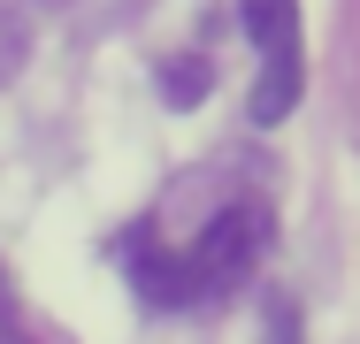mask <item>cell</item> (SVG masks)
Here are the masks:
<instances>
[{
    "label": "cell",
    "instance_id": "cell-1",
    "mask_svg": "<svg viewBox=\"0 0 360 344\" xmlns=\"http://www.w3.org/2000/svg\"><path fill=\"white\" fill-rule=\"evenodd\" d=\"M269 237H276L269 206H261V199H238V206H222L184 253L139 237L123 260H131V283H139L146 306H169V314H176V306H207V298H222V291H238L245 275L261 268Z\"/></svg>",
    "mask_w": 360,
    "mask_h": 344
},
{
    "label": "cell",
    "instance_id": "cell-2",
    "mask_svg": "<svg viewBox=\"0 0 360 344\" xmlns=\"http://www.w3.org/2000/svg\"><path fill=\"white\" fill-rule=\"evenodd\" d=\"M245 39L261 54L253 77V123H284L307 92V31H299V0H245Z\"/></svg>",
    "mask_w": 360,
    "mask_h": 344
},
{
    "label": "cell",
    "instance_id": "cell-3",
    "mask_svg": "<svg viewBox=\"0 0 360 344\" xmlns=\"http://www.w3.org/2000/svg\"><path fill=\"white\" fill-rule=\"evenodd\" d=\"M0 344H31L23 329H15V298H8V283H0Z\"/></svg>",
    "mask_w": 360,
    "mask_h": 344
},
{
    "label": "cell",
    "instance_id": "cell-4",
    "mask_svg": "<svg viewBox=\"0 0 360 344\" xmlns=\"http://www.w3.org/2000/svg\"><path fill=\"white\" fill-rule=\"evenodd\" d=\"M269 344H299V314L276 306V322H269Z\"/></svg>",
    "mask_w": 360,
    "mask_h": 344
}]
</instances>
